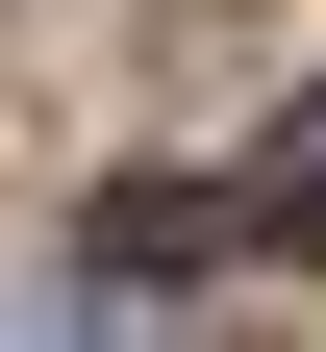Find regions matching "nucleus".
I'll list each match as a JSON object with an SVG mask.
<instances>
[{
  "instance_id": "nucleus-1",
  "label": "nucleus",
  "mask_w": 326,
  "mask_h": 352,
  "mask_svg": "<svg viewBox=\"0 0 326 352\" xmlns=\"http://www.w3.org/2000/svg\"><path fill=\"white\" fill-rule=\"evenodd\" d=\"M226 227H276V252H326V101L276 126V176H251V201H226Z\"/></svg>"
},
{
  "instance_id": "nucleus-2",
  "label": "nucleus",
  "mask_w": 326,
  "mask_h": 352,
  "mask_svg": "<svg viewBox=\"0 0 326 352\" xmlns=\"http://www.w3.org/2000/svg\"><path fill=\"white\" fill-rule=\"evenodd\" d=\"M0 352H126V327H101V302H0Z\"/></svg>"
}]
</instances>
